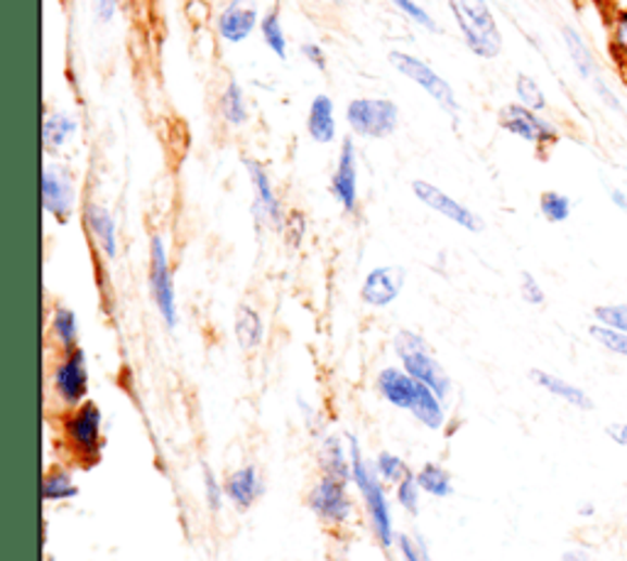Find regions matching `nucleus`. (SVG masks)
Returning <instances> with one entry per match:
<instances>
[{
    "mask_svg": "<svg viewBox=\"0 0 627 561\" xmlns=\"http://www.w3.org/2000/svg\"><path fill=\"white\" fill-rule=\"evenodd\" d=\"M378 392L383 395L385 402H390L392 408H400L410 412L422 427L431 432H439L447 422V412H443V400L427 385L412 378L407 371L400 367H385L378 375Z\"/></svg>",
    "mask_w": 627,
    "mask_h": 561,
    "instance_id": "f257e3e1",
    "label": "nucleus"
},
{
    "mask_svg": "<svg viewBox=\"0 0 627 561\" xmlns=\"http://www.w3.org/2000/svg\"><path fill=\"white\" fill-rule=\"evenodd\" d=\"M346 439H349L353 483H355V488L361 490L365 510H368L373 535H375V539L380 541L383 549H390L392 541H394V529H392L390 502H388V498H385V490H383V481L378 478V473H375L373 463L363 459L359 439H355L353 434H346Z\"/></svg>",
    "mask_w": 627,
    "mask_h": 561,
    "instance_id": "f03ea898",
    "label": "nucleus"
},
{
    "mask_svg": "<svg viewBox=\"0 0 627 561\" xmlns=\"http://www.w3.org/2000/svg\"><path fill=\"white\" fill-rule=\"evenodd\" d=\"M456 23L463 33L468 50L484 60H493L503 50L498 23L486 0H449Z\"/></svg>",
    "mask_w": 627,
    "mask_h": 561,
    "instance_id": "7ed1b4c3",
    "label": "nucleus"
},
{
    "mask_svg": "<svg viewBox=\"0 0 627 561\" xmlns=\"http://www.w3.org/2000/svg\"><path fill=\"white\" fill-rule=\"evenodd\" d=\"M394 353H398L402 371H407L412 378L427 385L441 400L449 398L451 381L443 367L439 365L437 358L429 351L427 341L414 332H400L394 336Z\"/></svg>",
    "mask_w": 627,
    "mask_h": 561,
    "instance_id": "20e7f679",
    "label": "nucleus"
},
{
    "mask_svg": "<svg viewBox=\"0 0 627 561\" xmlns=\"http://www.w3.org/2000/svg\"><path fill=\"white\" fill-rule=\"evenodd\" d=\"M346 121L361 138H390L398 130L400 111L398 103L388 99H355L349 103Z\"/></svg>",
    "mask_w": 627,
    "mask_h": 561,
    "instance_id": "39448f33",
    "label": "nucleus"
},
{
    "mask_svg": "<svg viewBox=\"0 0 627 561\" xmlns=\"http://www.w3.org/2000/svg\"><path fill=\"white\" fill-rule=\"evenodd\" d=\"M390 62L394 70H398L402 76H407L417 86H422L424 91H427L434 101H437L443 111L456 119L461 105L456 101V94H453L451 86L441 79V76L431 70L429 64H424L422 60L412 54H404V52H390Z\"/></svg>",
    "mask_w": 627,
    "mask_h": 561,
    "instance_id": "423d86ee",
    "label": "nucleus"
},
{
    "mask_svg": "<svg viewBox=\"0 0 627 561\" xmlns=\"http://www.w3.org/2000/svg\"><path fill=\"white\" fill-rule=\"evenodd\" d=\"M64 437L72 444L79 457L91 461L99 457L101 449V408L96 402H84L64 417Z\"/></svg>",
    "mask_w": 627,
    "mask_h": 561,
    "instance_id": "0eeeda50",
    "label": "nucleus"
},
{
    "mask_svg": "<svg viewBox=\"0 0 627 561\" xmlns=\"http://www.w3.org/2000/svg\"><path fill=\"white\" fill-rule=\"evenodd\" d=\"M150 289H152V302L158 304L160 316L165 319V324L170 328H175L177 326L175 285H172L167 250L160 236H152L150 240Z\"/></svg>",
    "mask_w": 627,
    "mask_h": 561,
    "instance_id": "6e6552de",
    "label": "nucleus"
},
{
    "mask_svg": "<svg viewBox=\"0 0 627 561\" xmlns=\"http://www.w3.org/2000/svg\"><path fill=\"white\" fill-rule=\"evenodd\" d=\"M54 392L70 408H79L89 395V365L81 348L66 351L64 361L54 371Z\"/></svg>",
    "mask_w": 627,
    "mask_h": 561,
    "instance_id": "1a4fd4ad",
    "label": "nucleus"
},
{
    "mask_svg": "<svg viewBox=\"0 0 627 561\" xmlns=\"http://www.w3.org/2000/svg\"><path fill=\"white\" fill-rule=\"evenodd\" d=\"M309 506H312V510L316 512V518L334 527L349 522L353 512L346 483L336 478H326V476L316 483L312 493H309Z\"/></svg>",
    "mask_w": 627,
    "mask_h": 561,
    "instance_id": "9d476101",
    "label": "nucleus"
},
{
    "mask_svg": "<svg viewBox=\"0 0 627 561\" xmlns=\"http://www.w3.org/2000/svg\"><path fill=\"white\" fill-rule=\"evenodd\" d=\"M412 191H414V197H417L424 207H429L431 211H437V214L453 221L456 226L471 230V234H480V230H484V221H480L478 214H474V211L463 207L461 201L449 197L447 191H441L439 187H434V184L417 179V182H412Z\"/></svg>",
    "mask_w": 627,
    "mask_h": 561,
    "instance_id": "9b49d317",
    "label": "nucleus"
},
{
    "mask_svg": "<svg viewBox=\"0 0 627 561\" xmlns=\"http://www.w3.org/2000/svg\"><path fill=\"white\" fill-rule=\"evenodd\" d=\"M500 125L513 135H519L523 140L537 145L556 140L554 125L539 119V115L535 111H529L527 105H505V109L500 111Z\"/></svg>",
    "mask_w": 627,
    "mask_h": 561,
    "instance_id": "f8f14e48",
    "label": "nucleus"
},
{
    "mask_svg": "<svg viewBox=\"0 0 627 561\" xmlns=\"http://www.w3.org/2000/svg\"><path fill=\"white\" fill-rule=\"evenodd\" d=\"M404 287V270L398 265H383L371 270L363 279L361 299L368 307H388L400 297Z\"/></svg>",
    "mask_w": 627,
    "mask_h": 561,
    "instance_id": "ddd939ff",
    "label": "nucleus"
},
{
    "mask_svg": "<svg viewBox=\"0 0 627 561\" xmlns=\"http://www.w3.org/2000/svg\"><path fill=\"white\" fill-rule=\"evenodd\" d=\"M42 204L47 214H52L57 221L72 216L74 209V184L64 167H45L42 172Z\"/></svg>",
    "mask_w": 627,
    "mask_h": 561,
    "instance_id": "4468645a",
    "label": "nucleus"
},
{
    "mask_svg": "<svg viewBox=\"0 0 627 561\" xmlns=\"http://www.w3.org/2000/svg\"><path fill=\"white\" fill-rule=\"evenodd\" d=\"M331 195L339 199V204L353 214L359 207V170H355V148L353 140L346 138L339 158V167L331 179Z\"/></svg>",
    "mask_w": 627,
    "mask_h": 561,
    "instance_id": "2eb2a0df",
    "label": "nucleus"
},
{
    "mask_svg": "<svg viewBox=\"0 0 627 561\" xmlns=\"http://www.w3.org/2000/svg\"><path fill=\"white\" fill-rule=\"evenodd\" d=\"M258 25V5L253 0H234L218 17V35L226 42H243Z\"/></svg>",
    "mask_w": 627,
    "mask_h": 561,
    "instance_id": "dca6fc26",
    "label": "nucleus"
},
{
    "mask_svg": "<svg viewBox=\"0 0 627 561\" xmlns=\"http://www.w3.org/2000/svg\"><path fill=\"white\" fill-rule=\"evenodd\" d=\"M243 164L248 170L250 182H253V187H255L253 211L258 214V219H265L275 228H283V224H285L283 211H279V201L275 197V189H273V184H269V177L265 174V170L253 160H243Z\"/></svg>",
    "mask_w": 627,
    "mask_h": 561,
    "instance_id": "f3484780",
    "label": "nucleus"
},
{
    "mask_svg": "<svg viewBox=\"0 0 627 561\" xmlns=\"http://www.w3.org/2000/svg\"><path fill=\"white\" fill-rule=\"evenodd\" d=\"M529 378H532L539 385V388L547 390L549 395H554V398H559V400L568 402L576 410H581V412H591L593 410L591 395H588L581 388H576V385H572V383L562 381L559 375L544 373V371H532V373H529Z\"/></svg>",
    "mask_w": 627,
    "mask_h": 561,
    "instance_id": "a211bd4d",
    "label": "nucleus"
},
{
    "mask_svg": "<svg viewBox=\"0 0 627 561\" xmlns=\"http://www.w3.org/2000/svg\"><path fill=\"white\" fill-rule=\"evenodd\" d=\"M84 221H86V228H89L91 238L96 240V246L103 250V255L115 258L118 240H115V224L109 211L99 204H86Z\"/></svg>",
    "mask_w": 627,
    "mask_h": 561,
    "instance_id": "6ab92c4d",
    "label": "nucleus"
},
{
    "mask_svg": "<svg viewBox=\"0 0 627 561\" xmlns=\"http://www.w3.org/2000/svg\"><path fill=\"white\" fill-rule=\"evenodd\" d=\"M260 493H263V483H260L255 466H246L228 476L226 496L234 500L240 510H248L253 506Z\"/></svg>",
    "mask_w": 627,
    "mask_h": 561,
    "instance_id": "aec40b11",
    "label": "nucleus"
},
{
    "mask_svg": "<svg viewBox=\"0 0 627 561\" xmlns=\"http://www.w3.org/2000/svg\"><path fill=\"white\" fill-rule=\"evenodd\" d=\"M309 135L314 142L326 145L334 140L336 135V119H334V103L329 96H316L309 105V119H306Z\"/></svg>",
    "mask_w": 627,
    "mask_h": 561,
    "instance_id": "412c9836",
    "label": "nucleus"
},
{
    "mask_svg": "<svg viewBox=\"0 0 627 561\" xmlns=\"http://www.w3.org/2000/svg\"><path fill=\"white\" fill-rule=\"evenodd\" d=\"M322 471L326 478H336L349 483L353 478L351 471V453L343 449V441L339 437H326L322 444Z\"/></svg>",
    "mask_w": 627,
    "mask_h": 561,
    "instance_id": "4be33fe9",
    "label": "nucleus"
},
{
    "mask_svg": "<svg viewBox=\"0 0 627 561\" xmlns=\"http://www.w3.org/2000/svg\"><path fill=\"white\" fill-rule=\"evenodd\" d=\"M263 334H265V326H263V319L255 312L253 307L243 304L238 309V316H236V338L238 344L246 348V351H253L260 344H263Z\"/></svg>",
    "mask_w": 627,
    "mask_h": 561,
    "instance_id": "5701e85b",
    "label": "nucleus"
},
{
    "mask_svg": "<svg viewBox=\"0 0 627 561\" xmlns=\"http://www.w3.org/2000/svg\"><path fill=\"white\" fill-rule=\"evenodd\" d=\"M417 481L422 490L431 498H449L453 493L449 471L439 466V463H424V466L417 471Z\"/></svg>",
    "mask_w": 627,
    "mask_h": 561,
    "instance_id": "b1692460",
    "label": "nucleus"
},
{
    "mask_svg": "<svg viewBox=\"0 0 627 561\" xmlns=\"http://www.w3.org/2000/svg\"><path fill=\"white\" fill-rule=\"evenodd\" d=\"M79 496V486L72 481L70 473L64 469H54L42 481V498L47 502H62Z\"/></svg>",
    "mask_w": 627,
    "mask_h": 561,
    "instance_id": "393cba45",
    "label": "nucleus"
},
{
    "mask_svg": "<svg viewBox=\"0 0 627 561\" xmlns=\"http://www.w3.org/2000/svg\"><path fill=\"white\" fill-rule=\"evenodd\" d=\"M76 130V123L74 119H70L66 113H52L45 119V130H42V140H45V148L54 152L60 150L62 145L72 138Z\"/></svg>",
    "mask_w": 627,
    "mask_h": 561,
    "instance_id": "a878e982",
    "label": "nucleus"
},
{
    "mask_svg": "<svg viewBox=\"0 0 627 561\" xmlns=\"http://www.w3.org/2000/svg\"><path fill=\"white\" fill-rule=\"evenodd\" d=\"M52 334L64 351H74L76 341H79V324H76V314L66 307H57L52 314Z\"/></svg>",
    "mask_w": 627,
    "mask_h": 561,
    "instance_id": "bb28decb",
    "label": "nucleus"
},
{
    "mask_svg": "<svg viewBox=\"0 0 627 561\" xmlns=\"http://www.w3.org/2000/svg\"><path fill=\"white\" fill-rule=\"evenodd\" d=\"M221 113H224V119L230 125H243L248 121V109H246L243 91H240V86L236 82H230L226 86L224 96H221Z\"/></svg>",
    "mask_w": 627,
    "mask_h": 561,
    "instance_id": "cd10ccee",
    "label": "nucleus"
},
{
    "mask_svg": "<svg viewBox=\"0 0 627 561\" xmlns=\"http://www.w3.org/2000/svg\"><path fill=\"white\" fill-rule=\"evenodd\" d=\"M564 40L568 47V54H572L574 64L578 66V72H581L584 79H591L595 72V62H593V54L588 52L586 42L578 37L576 30H572V27H564Z\"/></svg>",
    "mask_w": 627,
    "mask_h": 561,
    "instance_id": "c85d7f7f",
    "label": "nucleus"
},
{
    "mask_svg": "<svg viewBox=\"0 0 627 561\" xmlns=\"http://www.w3.org/2000/svg\"><path fill=\"white\" fill-rule=\"evenodd\" d=\"M373 466H375V473H378V478L383 483H394V486H398V483L407 476V473H412L407 469V463H404L398 453H392V451H380L378 457H375Z\"/></svg>",
    "mask_w": 627,
    "mask_h": 561,
    "instance_id": "c756f323",
    "label": "nucleus"
},
{
    "mask_svg": "<svg viewBox=\"0 0 627 561\" xmlns=\"http://www.w3.org/2000/svg\"><path fill=\"white\" fill-rule=\"evenodd\" d=\"M539 211H542L549 224H564L572 216V201L559 195V191H544L542 199H539Z\"/></svg>",
    "mask_w": 627,
    "mask_h": 561,
    "instance_id": "7c9ffc66",
    "label": "nucleus"
},
{
    "mask_svg": "<svg viewBox=\"0 0 627 561\" xmlns=\"http://www.w3.org/2000/svg\"><path fill=\"white\" fill-rule=\"evenodd\" d=\"M260 30H263V40L269 50H273L279 60H285L287 40H285V33H283V23H279V15L277 13L265 15V21L260 23Z\"/></svg>",
    "mask_w": 627,
    "mask_h": 561,
    "instance_id": "2f4dec72",
    "label": "nucleus"
},
{
    "mask_svg": "<svg viewBox=\"0 0 627 561\" xmlns=\"http://www.w3.org/2000/svg\"><path fill=\"white\" fill-rule=\"evenodd\" d=\"M422 493L424 490L417 481V473H407V476L398 483V490H394V496H398V502L404 510L412 512V515H417Z\"/></svg>",
    "mask_w": 627,
    "mask_h": 561,
    "instance_id": "473e14b6",
    "label": "nucleus"
},
{
    "mask_svg": "<svg viewBox=\"0 0 627 561\" xmlns=\"http://www.w3.org/2000/svg\"><path fill=\"white\" fill-rule=\"evenodd\" d=\"M517 96L529 111H544V105H547L544 94L542 89H539V84L535 79H529L527 74L517 76Z\"/></svg>",
    "mask_w": 627,
    "mask_h": 561,
    "instance_id": "72a5a7b5",
    "label": "nucleus"
},
{
    "mask_svg": "<svg viewBox=\"0 0 627 561\" xmlns=\"http://www.w3.org/2000/svg\"><path fill=\"white\" fill-rule=\"evenodd\" d=\"M591 336L595 338L598 344L603 348H607L611 353L617 356H627V334L625 332H615V328H607L603 324H595L591 326Z\"/></svg>",
    "mask_w": 627,
    "mask_h": 561,
    "instance_id": "f704fd0d",
    "label": "nucleus"
},
{
    "mask_svg": "<svg viewBox=\"0 0 627 561\" xmlns=\"http://www.w3.org/2000/svg\"><path fill=\"white\" fill-rule=\"evenodd\" d=\"M593 316L598 319V324H603L607 328H615V332H625L627 334V304L595 307Z\"/></svg>",
    "mask_w": 627,
    "mask_h": 561,
    "instance_id": "c9c22d12",
    "label": "nucleus"
},
{
    "mask_svg": "<svg viewBox=\"0 0 627 561\" xmlns=\"http://www.w3.org/2000/svg\"><path fill=\"white\" fill-rule=\"evenodd\" d=\"M398 549H400V557L404 561H431L429 557V547L427 541H424L422 535H400L398 537Z\"/></svg>",
    "mask_w": 627,
    "mask_h": 561,
    "instance_id": "e433bc0d",
    "label": "nucleus"
},
{
    "mask_svg": "<svg viewBox=\"0 0 627 561\" xmlns=\"http://www.w3.org/2000/svg\"><path fill=\"white\" fill-rule=\"evenodd\" d=\"M392 3L398 5L404 15L412 17V21L417 23V25L427 27V30H431V33H437V30H439L437 23L431 21V15H429V13H424V8H419L417 3H414V0H392Z\"/></svg>",
    "mask_w": 627,
    "mask_h": 561,
    "instance_id": "4c0bfd02",
    "label": "nucleus"
},
{
    "mask_svg": "<svg viewBox=\"0 0 627 561\" xmlns=\"http://www.w3.org/2000/svg\"><path fill=\"white\" fill-rule=\"evenodd\" d=\"M204 488H206V502L211 512H218L221 502H224V496H226V488L218 486V481L209 466H204Z\"/></svg>",
    "mask_w": 627,
    "mask_h": 561,
    "instance_id": "58836bf2",
    "label": "nucleus"
},
{
    "mask_svg": "<svg viewBox=\"0 0 627 561\" xmlns=\"http://www.w3.org/2000/svg\"><path fill=\"white\" fill-rule=\"evenodd\" d=\"M519 295H523L527 304H544V289L539 287L535 275L529 273H523V277H519Z\"/></svg>",
    "mask_w": 627,
    "mask_h": 561,
    "instance_id": "ea45409f",
    "label": "nucleus"
},
{
    "mask_svg": "<svg viewBox=\"0 0 627 561\" xmlns=\"http://www.w3.org/2000/svg\"><path fill=\"white\" fill-rule=\"evenodd\" d=\"M115 8H118V0H93V13L101 23L113 21Z\"/></svg>",
    "mask_w": 627,
    "mask_h": 561,
    "instance_id": "a19ab883",
    "label": "nucleus"
},
{
    "mask_svg": "<svg viewBox=\"0 0 627 561\" xmlns=\"http://www.w3.org/2000/svg\"><path fill=\"white\" fill-rule=\"evenodd\" d=\"M595 89H598V94H601V99H603L607 105H611L613 111H620V113H623V103L617 101V96H615L611 89H607V84L601 79V76H595Z\"/></svg>",
    "mask_w": 627,
    "mask_h": 561,
    "instance_id": "79ce46f5",
    "label": "nucleus"
},
{
    "mask_svg": "<svg viewBox=\"0 0 627 561\" xmlns=\"http://www.w3.org/2000/svg\"><path fill=\"white\" fill-rule=\"evenodd\" d=\"M607 439L620 444V447H627V422H613L605 427Z\"/></svg>",
    "mask_w": 627,
    "mask_h": 561,
    "instance_id": "37998d69",
    "label": "nucleus"
},
{
    "mask_svg": "<svg viewBox=\"0 0 627 561\" xmlns=\"http://www.w3.org/2000/svg\"><path fill=\"white\" fill-rule=\"evenodd\" d=\"M302 52H304V57H306L309 62L316 64V70L326 72V60H324V52H322L319 45H304Z\"/></svg>",
    "mask_w": 627,
    "mask_h": 561,
    "instance_id": "c03bdc74",
    "label": "nucleus"
},
{
    "mask_svg": "<svg viewBox=\"0 0 627 561\" xmlns=\"http://www.w3.org/2000/svg\"><path fill=\"white\" fill-rule=\"evenodd\" d=\"M302 234H304V216L302 214H292L289 216V240L294 246L302 244Z\"/></svg>",
    "mask_w": 627,
    "mask_h": 561,
    "instance_id": "a18cd8bd",
    "label": "nucleus"
},
{
    "mask_svg": "<svg viewBox=\"0 0 627 561\" xmlns=\"http://www.w3.org/2000/svg\"><path fill=\"white\" fill-rule=\"evenodd\" d=\"M615 42L620 45V50L627 52V21H623L620 25L615 27Z\"/></svg>",
    "mask_w": 627,
    "mask_h": 561,
    "instance_id": "49530a36",
    "label": "nucleus"
},
{
    "mask_svg": "<svg viewBox=\"0 0 627 561\" xmlns=\"http://www.w3.org/2000/svg\"><path fill=\"white\" fill-rule=\"evenodd\" d=\"M611 201H613V204H615L617 209L625 211V214H627V197L623 195L620 189H611Z\"/></svg>",
    "mask_w": 627,
    "mask_h": 561,
    "instance_id": "de8ad7c7",
    "label": "nucleus"
},
{
    "mask_svg": "<svg viewBox=\"0 0 627 561\" xmlns=\"http://www.w3.org/2000/svg\"><path fill=\"white\" fill-rule=\"evenodd\" d=\"M562 561H588V554L581 549H572V551H564Z\"/></svg>",
    "mask_w": 627,
    "mask_h": 561,
    "instance_id": "09e8293b",
    "label": "nucleus"
},
{
    "mask_svg": "<svg viewBox=\"0 0 627 561\" xmlns=\"http://www.w3.org/2000/svg\"><path fill=\"white\" fill-rule=\"evenodd\" d=\"M593 512H595V506H593V502H584V506L578 508V515H584V518H591Z\"/></svg>",
    "mask_w": 627,
    "mask_h": 561,
    "instance_id": "8fccbe9b",
    "label": "nucleus"
}]
</instances>
